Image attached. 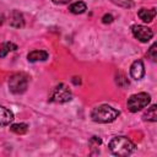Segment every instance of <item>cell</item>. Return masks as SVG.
I'll return each instance as SVG.
<instances>
[{"label":"cell","instance_id":"1","mask_svg":"<svg viewBox=\"0 0 157 157\" xmlns=\"http://www.w3.org/2000/svg\"><path fill=\"white\" fill-rule=\"evenodd\" d=\"M109 151L115 156H129L135 150V144L126 136H114L108 144Z\"/></svg>","mask_w":157,"mask_h":157},{"label":"cell","instance_id":"2","mask_svg":"<svg viewBox=\"0 0 157 157\" xmlns=\"http://www.w3.org/2000/svg\"><path fill=\"white\" fill-rule=\"evenodd\" d=\"M119 114H120L119 110L113 108L112 105L102 104V105H98V107L93 108V110L91 112V118L96 123L108 124V123L114 121L119 117Z\"/></svg>","mask_w":157,"mask_h":157},{"label":"cell","instance_id":"3","mask_svg":"<svg viewBox=\"0 0 157 157\" xmlns=\"http://www.w3.org/2000/svg\"><path fill=\"white\" fill-rule=\"evenodd\" d=\"M28 82H29V76L25 72L13 74L9 80V90L13 94H21L27 90Z\"/></svg>","mask_w":157,"mask_h":157},{"label":"cell","instance_id":"4","mask_svg":"<svg viewBox=\"0 0 157 157\" xmlns=\"http://www.w3.org/2000/svg\"><path fill=\"white\" fill-rule=\"evenodd\" d=\"M151 102V97L146 92H139L135 94H131L126 102L128 109L131 113H136L144 108H146Z\"/></svg>","mask_w":157,"mask_h":157},{"label":"cell","instance_id":"5","mask_svg":"<svg viewBox=\"0 0 157 157\" xmlns=\"http://www.w3.org/2000/svg\"><path fill=\"white\" fill-rule=\"evenodd\" d=\"M71 98L72 93L65 83H59L58 86H55L49 96V101L53 103H66L71 101Z\"/></svg>","mask_w":157,"mask_h":157},{"label":"cell","instance_id":"6","mask_svg":"<svg viewBox=\"0 0 157 157\" xmlns=\"http://www.w3.org/2000/svg\"><path fill=\"white\" fill-rule=\"evenodd\" d=\"M131 32L132 36L141 43H147L153 37V31L147 26H142V25H134L131 27Z\"/></svg>","mask_w":157,"mask_h":157},{"label":"cell","instance_id":"7","mask_svg":"<svg viewBox=\"0 0 157 157\" xmlns=\"http://www.w3.org/2000/svg\"><path fill=\"white\" fill-rule=\"evenodd\" d=\"M130 75L134 80H141L145 76V66L142 60H135L130 66Z\"/></svg>","mask_w":157,"mask_h":157},{"label":"cell","instance_id":"8","mask_svg":"<svg viewBox=\"0 0 157 157\" xmlns=\"http://www.w3.org/2000/svg\"><path fill=\"white\" fill-rule=\"evenodd\" d=\"M9 22H10V26L15 27V28H22L25 26V18H23V15L17 11V10H13L10 16H9Z\"/></svg>","mask_w":157,"mask_h":157},{"label":"cell","instance_id":"9","mask_svg":"<svg viewBox=\"0 0 157 157\" xmlns=\"http://www.w3.org/2000/svg\"><path fill=\"white\" fill-rule=\"evenodd\" d=\"M12 120H13V113L9 108L0 105V126L10 125Z\"/></svg>","mask_w":157,"mask_h":157},{"label":"cell","instance_id":"10","mask_svg":"<svg viewBox=\"0 0 157 157\" xmlns=\"http://www.w3.org/2000/svg\"><path fill=\"white\" fill-rule=\"evenodd\" d=\"M48 56H49V54L45 50H32L31 53H28L27 59H28L29 63H37V61L47 60Z\"/></svg>","mask_w":157,"mask_h":157},{"label":"cell","instance_id":"11","mask_svg":"<svg viewBox=\"0 0 157 157\" xmlns=\"http://www.w3.org/2000/svg\"><path fill=\"white\" fill-rule=\"evenodd\" d=\"M137 16L144 22H151L156 16V10L155 9H141V10H139Z\"/></svg>","mask_w":157,"mask_h":157},{"label":"cell","instance_id":"12","mask_svg":"<svg viewBox=\"0 0 157 157\" xmlns=\"http://www.w3.org/2000/svg\"><path fill=\"white\" fill-rule=\"evenodd\" d=\"M69 10H70V12H72L75 15L83 13L87 10V5L83 1H76V2H74V4H71L69 6Z\"/></svg>","mask_w":157,"mask_h":157},{"label":"cell","instance_id":"13","mask_svg":"<svg viewBox=\"0 0 157 157\" xmlns=\"http://www.w3.org/2000/svg\"><path fill=\"white\" fill-rule=\"evenodd\" d=\"M144 119L148 120V121H156L157 120V105L152 104L150 108H147V110L144 114Z\"/></svg>","mask_w":157,"mask_h":157},{"label":"cell","instance_id":"14","mask_svg":"<svg viewBox=\"0 0 157 157\" xmlns=\"http://www.w3.org/2000/svg\"><path fill=\"white\" fill-rule=\"evenodd\" d=\"M16 49H17V45H16L15 43H11V42H6V43H4V44L0 47V58L6 56L10 52L16 50Z\"/></svg>","mask_w":157,"mask_h":157},{"label":"cell","instance_id":"15","mask_svg":"<svg viewBox=\"0 0 157 157\" xmlns=\"http://www.w3.org/2000/svg\"><path fill=\"white\" fill-rule=\"evenodd\" d=\"M10 130L17 135H22V134H26L27 130H28V125L25 124V123H17V124H12L10 126Z\"/></svg>","mask_w":157,"mask_h":157},{"label":"cell","instance_id":"16","mask_svg":"<svg viewBox=\"0 0 157 157\" xmlns=\"http://www.w3.org/2000/svg\"><path fill=\"white\" fill-rule=\"evenodd\" d=\"M157 44L156 43H153L151 47H150V49H148V52H147V56L152 60V61H156L157 60Z\"/></svg>","mask_w":157,"mask_h":157},{"label":"cell","instance_id":"17","mask_svg":"<svg viewBox=\"0 0 157 157\" xmlns=\"http://www.w3.org/2000/svg\"><path fill=\"white\" fill-rule=\"evenodd\" d=\"M112 1H113L114 4H117V5H119V6L125 7V9H130V7L134 6L132 0H112Z\"/></svg>","mask_w":157,"mask_h":157},{"label":"cell","instance_id":"18","mask_svg":"<svg viewBox=\"0 0 157 157\" xmlns=\"http://www.w3.org/2000/svg\"><path fill=\"white\" fill-rule=\"evenodd\" d=\"M101 144H102V140L99 137H97V136H92L91 140H90V145L92 147H98Z\"/></svg>","mask_w":157,"mask_h":157},{"label":"cell","instance_id":"19","mask_svg":"<svg viewBox=\"0 0 157 157\" xmlns=\"http://www.w3.org/2000/svg\"><path fill=\"white\" fill-rule=\"evenodd\" d=\"M114 20V17L110 15V13H105L103 17H102V22L103 23H112Z\"/></svg>","mask_w":157,"mask_h":157},{"label":"cell","instance_id":"20","mask_svg":"<svg viewBox=\"0 0 157 157\" xmlns=\"http://www.w3.org/2000/svg\"><path fill=\"white\" fill-rule=\"evenodd\" d=\"M53 2H55V4H66V2H69L70 0H52Z\"/></svg>","mask_w":157,"mask_h":157}]
</instances>
